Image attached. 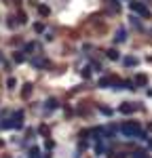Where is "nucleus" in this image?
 <instances>
[{"label":"nucleus","mask_w":152,"mask_h":158,"mask_svg":"<svg viewBox=\"0 0 152 158\" xmlns=\"http://www.w3.org/2000/svg\"><path fill=\"white\" fill-rule=\"evenodd\" d=\"M120 129H123V133H125V135H135V133H139V129H137V124H135V122H127V124H123Z\"/></svg>","instance_id":"obj_1"},{"label":"nucleus","mask_w":152,"mask_h":158,"mask_svg":"<svg viewBox=\"0 0 152 158\" xmlns=\"http://www.w3.org/2000/svg\"><path fill=\"white\" fill-rule=\"evenodd\" d=\"M129 6H131V11H135V13H141V15H146V6H144V4H141V2H131V4H129Z\"/></svg>","instance_id":"obj_2"},{"label":"nucleus","mask_w":152,"mask_h":158,"mask_svg":"<svg viewBox=\"0 0 152 158\" xmlns=\"http://www.w3.org/2000/svg\"><path fill=\"white\" fill-rule=\"evenodd\" d=\"M120 112H123V114H129V112H133V106L125 103V106H120Z\"/></svg>","instance_id":"obj_3"},{"label":"nucleus","mask_w":152,"mask_h":158,"mask_svg":"<svg viewBox=\"0 0 152 158\" xmlns=\"http://www.w3.org/2000/svg\"><path fill=\"white\" fill-rule=\"evenodd\" d=\"M135 82H137V85H146V82H148V78H146L144 74H139L137 78H135Z\"/></svg>","instance_id":"obj_4"},{"label":"nucleus","mask_w":152,"mask_h":158,"mask_svg":"<svg viewBox=\"0 0 152 158\" xmlns=\"http://www.w3.org/2000/svg\"><path fill=\"white\" fill-rule=\"evenodd\" d=\"M47 108H49V110H55V108H57V101H55V99H49V101H47Z\"/></svg>","instance_id":"obj_5"},{"label":"nucleus","mask_w":152,"mask_h":158,"mask_svg":"<svg viewBox=\"0 0 152 158\" xmlns=\"http://www.w3.org/2000/svg\"><path fill=\"white\" fill-rule=\"evenodd\" d=\"M30 91H32V85H25V89H23V93H21V95L27 97V95H30Z\"/></svg>","instance_id":"obj_6"},{"label":"nucleus","mask_w":152,"mask_h":158,"mask_svg":"<svg viewBox=\"0 0 152 158\" xmlns=\"http://www.w3.org/2000/svg\"><path fill=\"white\" fill-rule=\"evenodd\" d=\"M108 57H110V59H118V53H116V51H108Z\"/></svg>","instance_id":"obj_7"},{"label":"nucleus","mask_w":152,"mask_h":158,"mask_svg":"<svg viewBox=\"0 0 152 158\" xmlns=\"http://www.w3.org/2000/svg\"><path fill=\"white\" fill-rule=\"evenodd\" d=\"M23 59H25V57L21 55V53H15V61H17V63H21Z\"/></svg>","instance_id":"obj_8"},{"label":"nucleus","mask_w":152,"mask_h":158,"mask_svg":"<svg viewBox=\"0 0 152 158\" xmlns=\"http://www.w3.org/2000/svg\"><path fill=\"white\" fill-rule=\"evenodd\" d=\"M38 11H40V15H42V17H44V15H49V9H47V6H40Z\"/></svg>","instance_id":"obj_9"},{"label":"nucleus","mask_w":152,"mask_h":158,"mask_svg":"<svg viewBox=\"0 0 152 158\" xmlns=\"http://www.w3.org/2000/svg\"><path fill=\"white\" fill-rule=\"evenodd\" d=\"M99 85H101V86H108V85H110V78H101Z\"/></svg>","instance_id":"obj_10"},{"label":"nucleus","mask_w":152,"mask_h":158,"mask_svg":"<svg viewBox=\"0 0 152 158\" xmlns=\"http://www.w3.org/2000/svg\"><path fill=\"white\" fill-rule=\"evenodd\" d=\"M34 30H36V32H44V25H42V23H36V25H34Z\"/></svg>","instance_id":"obj_11"},{"label":"nucleus","mask_w":152,"mask_h":158,"mask_svg":"<svg viewBox=\"0 0 152 158\" xmlns=\"http://www.w3.org/2000/svg\"><path fill=\"white\" fill-rule=\"evenodd\" d=\"M38 156V148H32V152H30V158H36Z\"/></svg>","instance_id":"obj_12"},{"label":"nucleus","mask_w":152,"mask_h":158,"mask_svg":"<svg viewBox=\"0 0 152 158\" xmlns=\"http://www.w3.org/2000/svg\"><path fill=\"white\" fill-rule=\"evenodd\" d=\"M32 63H34L36 68H40V65H44V61H42V59H34V61H32Z\"/></svg>","instance_id":"obj_13"},{"label":"nucleus","mask_w":152,"mask_h":158,"mask_svg":"<svg viewBox=\"0 0 152 158\" xmlns=\"http://www.w3.org/2000/svg\"><path fill=\"white\" fill-rule=\"evenodd\" d=\"M125 63H127V65H135V63H137V61L133 59V57H129V59H127V61H125Z\"/></svg>","instance_id":"obj_14"},{"label":"nucleus","mask_w":152,"mask_h":158,"mask_svg":"<svg viewBox=\"0 0 152 158\" xmlns=\"http://www.w3.org/2000/svg\"><path fill=\"white\" fill-rule=\"evenodd\" d=\"M89 70H91V68H85V70H82V76H85V78H89V76H91V72H89Z\"/></svg>","instance_id":"obj_15"},{"label":"nucleus","mask_w":152,"mask_h":158,"mask_svg":"<svg viewBox=\"0 0 152 158\" xmlns=\"http://www.w3.org/2000/svg\"><path fill=\"white\" fill-rule=\"evenodd\" d=\"M6 85H9V89H13V86H15V78H9V82H6Z\"/></svg>","instance_id":"obj_16"},{"label":"nucleus","mask_w":152,"mask_h":158,"mask_svg":"<svg viewBox=\"0 0 152 158\" xmlns=\"http://www.w3.org/2000/svg\"><path fill=\"white\" fill-rule=\"evenodd\" d=\"M133 158H146V156H144V152H137V154H135Z\"/></svg>","instance_id":"obj_17"}]
</instances>
